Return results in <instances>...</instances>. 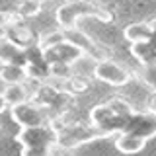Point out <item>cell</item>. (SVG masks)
<instances>
[{"mask_svg":"<svg viewBox=\"0 0 156 156\" xmlns=\"http://www.w3.org/2000/svg\"><path fill=\"white\" fill-rule=\"evenodd\" d=\"M92 76L96 80L104 82L107 86H113V88H121L127 86L131 80H133V72L129 68H125L123 65L111 61V58H100V61H94V68H92Z\"/></svg>","mask_w":156,"mask_h":156,"instance_id":"cell-6","label":"cell"},{"mask_svg":"<svg viewBox=\"0 0 156 156\" xmlns=\"http://www.w3.org/2000/svg\"><path fill=\"white\" fill-rule=\"evenodd\" d=\"M146 109H150V111H154V113H156V92H152L148 104H146Z\"/></svg>","mask_w":156,"mask_h":156,"instance_id":"cell-18","label":"cell"},{"mask_svg":"<svg viewBox=\"0 0 156 156\" xmlns=\"http://www.w3.org/2000/svg\"><path fill=\"white\" fill-rule=\"evenodd\" d=\"M35 2H41V4H43V2H45V0H35Z\"/></svg>","mask_w":156,"mask_h":156,"instance_id":"cell-21","label":"cell"},{"mask_svg":"<svg viewBox=\"0 0 156 156\" xmlns=\"http://www.w3.org/2000/svg\"><path fill=\"white\" fill-rule=\"evenodd\" d=\"M6 109H8V101H6V98H4V94L0 92V113H4Z\"/></svg>","mask_w":156,"mask_h":156,"instance_id":"cell-19","label":"cell"},{"mask_svg":"<svg viewBox=\"0 0 156 156\" xmlns=\"http://www.w3.org/2000/svg\"><path fill=\"white\" fill-rule=\"evenodd\" d=\"M10 115H12L14 123H18L20 127H35V125L55 123V115L35 100H27L18 105H12L10 107Z\"/></svg>","mask_w":156,"mask_h":156,"instance_id":"cell-5","label":"cell"},{"mask_svg":"<svg viewBox=\"0 0 156 156\" xmlns=\"http://www.w3.org/2000/svg\"><path fill=\"white\" fill-rule=\"evenodd\" d=\"M6 37L10 39V41L18 43L20 47H26V49L37 45V37L33 35V31L26 26V23H23V20L14 22L12 26L6 27Z\"/></svg>","mask_w":156,"mask_h":156,"instance_id":"cell-10","label":"cell"},{"mask_svg":"<svg viewBox=\"0 0 156 156\" xmlns=\"http://www.w3.org/2000/svg\"><path fill=\"white\" fill-rule=\"evenodd\" d=\"M4 98L8 101V107L18 105L22 101L31 100V90H29L27 82H18V84H6V88L2 90Z\"/></svg>","mask_w":156,"mask_h":156,"instance_id":"cell-13","label":"cell"},{"mask_svg":"<svg viewBox=\"0 0 156 156\" xmlns=\"http://www.w3.org/2000/svg\"><path fill=\"white\" fill-rule=\"evenodd\" d=\"M41 6H43V4L41 2H35V0H22V2L18 4L16 12L23 20H27V18H35L37 14L41 12Z\"/></svg>","mask_w":156,"mask_h":156,"instance_id":"cell-17","label":"cell"},{"mask_svg":"<svg viewBox=\"0 0 156 156\" xmlns=\"http://www.w3.org/2000/svg\"><path fill=\"white\" fill-rule=\"evenodd\" d=\"M98 139H107V136L92 123H66L57 127V148L62 150H74Z\"/></svg>","mask_w":156,"mask_h":156,"instance_id":"cell-4","label":"cell"},{"mask_svg":"<svg viewBox=\"0 0 156 156\" xmlns=\"http://www.w3.org/2000/svg\"><path fill=\"white\" fill-rule=\"evenodd\" d=\"M0 80L4 84H18L29 80V70L23 65H2L0 66Z\"/></svg>","mask_w":156,"mask_h":156,"instance_id":"cell-14","label":"cell"},{"mask_svg":"<svg viewBox=\"0 0 156 156\" xmlns=\"http://www.w3.org/2000/svg\"><path fill=\"white\" fill-rule=\"evenodd\" d=\"M131 55H133L140 65L156 61V47L152 41H140V43H131Z\"/></svg>","mask_w":156,"mask_h":156,"instance_id":"cell-15","label":"cell"},{"mask_svg":"<svg viewBox=\"0 0 156 156\" xmlns=\"http://www.w3.org/2000/svg\"><path fill=\"white\" fill-rule=\"evenodd\" d=\"M94 18L100 22H111V14L104 6L96 2V0H66L55 10V20L58 27H74L78 26L80 20Z\"/></svg>","mask_w":156,"mask_h":156,"instance_id":"cell-2","label":"cell"},{"mask_svg":"<svg viewBox=\"0 0 156 156\" xmlns=\"http://www.w3.org/2000/svg\"><path fill=\"white\" fill-rule=\"evenodd\" d=\"M150 22V26H152V39L150 41L154 43V47H156V18H152V20H148Z\"/></svg>","mask_w":156,"mask_h":156,"instance_id":"cell-20","label":"cell"},{"mask_svg":"<svg viewBox=\"0 0 156 156\" xmlns=\"http://www.w3.org/2000/svg\"><path fill=\"white\" fill-rule=\"evenodd\" d=\"M123 37L129 43L150 41V39H152V26H150V22H135V23H129V26L123 29Z\"/></svg>","mask_w":156,"mask_h":156,"instance_id":"cell-12","label":"cell"},{"mask_svg":"<svg viewBox=\"0 0 156 156\" xmlns=\"http://www.w3.org/2000/svg\"><path fill=\"white\" fill-rule=\"evenodd\" d=\"M0 65H23L27 66V49L10 41L4 35L0 37Z\"/></svg>","mask_w":156,"mask_h":156,"instance_id":"cell-9","label":"cell"},{"mask_svg":"<svg viewBox=\"0 0 156 156\" xmlns=\"http://www.w3.org/2000/svg\"><path fill=\"white\" fill-rule=\"evenodd\" d=\"M16 140L22 144V154H53L57 150V125H35L22 127L16 135Z\"/></svg>","mask_w":156,"mask_h":156,"instance_id":"cell-3","label":"cell"},{"mask_svg":"<svg viewBox=\"0 0 156 156\" xmlns=\"http://www.w3.org/2000/svg\"><path fill=\"white\" fill-rule=\"evenodd\" d=\"M136 78H139L148 90L156 92V61L154 62H146V65H140V68L136 70Z\"/></svg>","mask_w":156,"mask_h":156,"instance_id":"cell-16","label":"cell"},{"mask_svg":"<svg viewBox=\"0 0 156 156\" xmlns=\"http://www.w3.org/2000/svg\"><path fill=\"white\" fill-rule=\"evenodd\" d=\"M39 51H41V57L45 61V65H51V62H66V65L74 66V62L88 57V55H84V51L80 47H76L68 39H61V41L53 43V45H49L45 49H39Z\"/></svg>","mask_w":156,"mask_h":156,"instance_id":"cell-7","label":"cell"},{"mask_svg":"<svg viewBox=\"0 0 156 156\" xmlns=\"http://www.w3.org/2000/svg\"><path fill=\"white\" fill-rule=\"evenodd\" d=\"M148 140L143 139V136L135 135V133H117L115 135V148L123 154H136L146 146Z\"/></svg>","mask_w":156,"mask_h":156,"instance_id":"cell-11","label":"cell"},{"mask_svg":"<svg viewBox=\"0 0 156 156\" xmlns=\"http://www.w3.org/2000/svg\"><path fill=\"white\" fill-rule=\"evenodd\" d=\"M62 33H65V39H68L70 43H74L76 47H80L82 51H84V55H88L90 58H94V61H100V58L105 57L104 53L100 51V47L96 45L94 39H92L90 35H86V33H82L80 29H78V26L62 29Z\"/></svg>","mask_w":156,"mask_h":156,"instance_id":"cell-8","label":"cell"},{"mask_svg":"<svg viewBox=\"0 0 156 156\" xmlns=\"http://www.w3.org/2000/svg\"><path fill=\"white\" fill-rule=\"evenodd\" d=\"M135 107L123 98H111L105 104H98L90 109V123L96 125L105 136H113L127 127Z\"/></svg>","mask_w":156,"mask_h":156,"instance_id":"cell-1","label":"cell"}]
</instances>
